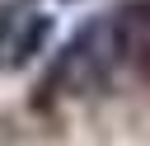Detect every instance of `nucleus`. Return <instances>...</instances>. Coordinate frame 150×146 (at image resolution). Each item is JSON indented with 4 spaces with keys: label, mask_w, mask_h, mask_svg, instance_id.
Wrapping results in <instances>:
<instances>
[{
    "label": "nucleus",
    "mask_w": 150,
    "mask_h": 146,
    "mask_svg": "<svg viewBox=\"0 0 150 146\" xmlns=\"http://www.w3.org/2000/svg\"><path fill=\"white\" fill-rule=\"evenodd\" d=\"M122 66H127V52H122V33H117V14H98L56 52L47 89H56V94H94Z\"/></svg>",
    "instance_id": "f257e3e1"
},
{
    "label": "nucleus",
    "mask_w": 150,
    "mask_h": 146,
    "mask_svg": "<svg viewBox=\"0 0 150 146\" xmlns=\"http://www.w3.org/2000/svg\"><path fill=\"white\" fill-rule=\"evenodd\" d=\"M47 38H52V14H42V9L5 14V24H0V61L5 66H28L42 52Z\"/></svg>",
    "instance_id": "f03ea898"
}]
</instances>
